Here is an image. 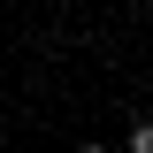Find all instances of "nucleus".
<instances>
[{
	"label": "nucleus",
	"mask_w": 153,
	"mask_h": 153,
	"mask_svg": "<svg viewBox=\"0 0 153 153\" xmlns=\"http://www.w3.org/2000/svg\"><path fill=\"white\" fill-rule=\"evenodd\" d=\"M130 153H153V115H146V123H130Z\"/></svg>",
	"instance_id": "f257e3e1"
},
{
	"label": "nucleus",
	"mask_w": 153,
	"mask_h": 153,
	"mask_svg": "<svg viewBox=\"0 0 153 153\" xmlns=\"http://www.w3.org/2000/svg\"><path fill=\"white\" fill-rule=\"evenodd\" d=\"M76 153H107V146H76Z\"/></svg>",
	"instance_id": "f03ea898"
}]
</instances>
